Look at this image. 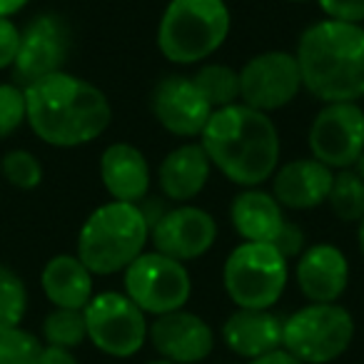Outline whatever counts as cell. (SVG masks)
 <instances>
[{"label":"cell","instance_id":"cell-1","mask_svg":"<svg viewBox=\"0 0 364 364\" xmlns=\"http://www.w3.org/2000/svg\"><path fill=\"white\" fill-rule=\"evenodd\" d=\"M26 90L28 125L53 147H80L110 127L112 107L92 82L60 70L41 77Z\"/></svg>","mask_w":364,"mask_h":364},{"label":"cell","instance_id":"cell-2","mask_svg":"<svg viewBox=\"0 0 364 364\" xmlns=\"http://www.w3.org/2000/svg\"><path fill=\"white\" fill-rule=\"evenodd\" d=\"M200 145L230 182L259 188L274 175L279 162V132L267 112L235 102L210 115Z\"/></svg>","mask_w":364,"mask_h":364},{"label":"cell","instance_id":"cell-3","mask_svg":"<svg viewBox=\"0 0 364 364\" xmlns=\"http://www.w3.org/2000/svg\"><path fill=\"white\" fill-rule=\"evenodd\" d=\"M297 65L302 87L322 102L364 97V28L324 18L299 36Z\"/></svg>","mask_w":364,"mask_h":364},{"label":"cell","instance_id":"cell-4","mask_svg":"<svg viewBox=\"0 0 364 364\" xmlns=\"http://www.w3.org/2000/svg\"><path fill=\"white\" fill-rule=\"evenodd\" d=\"M150 228L140 208L107 203L97 208L77 235V257L92 274L125 272L147 247Z\"/></svg>","mask_w":364,"mask_h":364},{"label":"cell","instance_id":"cell-5","mask_svg":"<svg viewBox=\"0 0 364 364\" xmlns=\"http://www.w3.org/2000/svg\"><path fill=\"white\" fill-rule=\"evenodd\" d=\"M230 28L225 0H170L157 26V48L175 65H195L223 48Z\"/></svg>","mask_w":364,"mask_h":364},{"label":"cell","instance_id":"cell-6","mask_svg":"<svg viewBox=\"0 0 364 364\" xmlns=\"http://www.w3.org/2000/svg\"><path fill=\"white\" fill-rule=\"evenodd\" d=\"M354 317L337 302H309L282 322V349L304 364H329L349 349Z\"/></svg>","mask_w":364,"mask_h":364},{"label":"cell","instance_id":"cell-7","mask_svg":"<svg viewBox=\"0 0 364 364\" xmlns=\"http://www.w3.org/2000/svg\"><path fill=\"white\" fill-rule=\"evenodd\" d=\"M287 259L264 242H242L223 267L228 297L240 309H272L287 289Z\"/></svg>","mask_w":364,"mask_h":364},{"label":"cell","instance_id":"cell-8","mask_svg":"<svg viewBox=\"0 0 364 364\" xmlns=\"http://www.w3.org/2000/svg\"><path fill=\"white\" fill-rule=\"evenodd\" d=\"M122 284L127 297L152 317L182 309L193 294V277L185 262H177L155 250L142 252L135 262H130V267L122 272Z\"/></svg>","mask_w":364,"mask_h":364},{"label":"cell","instance_id":"cell-9","mask_svg":"<svg viewBox=\"0 0 364 364\" xmlns=\"http://www.w3.org/2000/svg\"><path fill=\"white\" fill-rule=\"evenodd\" d=\"M87 339L102 354L127 359L147 342V314L125 292H100L82 309Z\"/></svg>","mask_w":364,"mask_h":364},{"label":"cell","instance_id":"cell-10","mask_svg":"<svg viewBox=\"0 0 364 364\" xmlns=\"http://www.w3.org/2000/svg\"><path fill=\"white\" fill-rule=\"evenodd\" d=\"M240 102L259 112H274L289 105L302 90V73H299L294 53L267 50L250 58L240 68Z\"/></svg>","mask_w":364,"mask_h":364},{"label":"cell","instance_id":"cell-11","mask_svg":"<svg viewBox=\"0 0 364 364\" xmlns=\"http://www.w3.org/2000/svg\"><path fill=\"white\" fill-rule=\"evenodd\" d=\"M312 157L329 170H349L364 155V110L357 102H327L309 127Z\"/></svg>","mask_w":364,"mask_h":364},{"label":"cell","instance_id":"cell-12","mask_svg":"<svg viewBox=\"0 0 364 364\" xmlns=\"http://www.w3.org/2000/svg\"><path fill=\"white\" fill-rule=\"evenodd\" d=\"M70 53V31L65 21L55 13H46L28 23L21 31V48L13 63V82L28 87L41 77L60 73Z\"/></svg>","mask_w":364,"mask_h":364},{"label":"cell","instance_id":"cell-13","mask_svg":"<svg viewBox=\"0 0 364 364\" xmlns=\"http://www.w3.org/2000/svg\"><path fill=\"white\" fill-rule=\"evenodd\" d=\"M215 240H218V223L208 210L195 205L165 210V215L150 228L152 250L177 262L200 259L213 250Z\"/></svg>","mask_w":364,"mask_h":364},{"label":"cell","instance_id":"cell-14","mask_svg":"<svg viewBox=\"0 0 364 364\" xmlns=\"http://www.w3.org/2000/svg\"><path fill=\"white\" fill-rule=\"evenodd\" d=\"M152 115L162 130L175 137H200L208 125L213 107L198 90L193 77L167 75L152 90Z\"/></svg>","mask_w":364,"mask_h":364},{"label":"cell","instance_id":"cell-15","mask_svg":"<svg viewBox=\"0 0 364 364\" xmlns=\"http://www.w3.org/2000/svg\"><path fill=\"white\" fill-rule=\"evenodd\" d=\"M147 339L160 359L175 364H200L215 349V334L210 324L185 307L152 319L147 327Z\"/></svg>","mask_w":364,"mask_h":364},{"label":"cell","instance_id":"cell-16","mask_svg":"<svg viewBox=\"0 0 364 364\" xmlns=\"http://www.w3.org/2000/svg\"><path fill=\"white\" fill-rule=\"evenodd\" d=\"M297 287L309 302H339L349 287V262L337 245L317 242L297 257Z\"/></svg>","mask_w":364,"mask_h":364},{"label":"cell","instance_id":"cell-17","mask_svg":"<svg viewBox=\"0 0 364 364\" xmlns=\"http://www.w3.org/2000/svg\"><path fill=\"white\" fill-rule=\"evenodd\" d=\"M332 180L334 170L314 157L292 160L274 170L272 198L282 205V210H314L327 203Z\"/></svg>","mask_w":364,"mask_h":364},{"label":"cell","instance_id":"cell-18","mask_svg":"<svg viewBox=\"0 0 364 364\" xmlns=\"http://www.w3.org/2000/svg\"><path fill=\"white\" fill-rule=\"evenodd\" d=\"M100 180L115 203L137 205L150 195L147 157L130 142H115L100 157Z\"/></svg>","mask_w":364,"mask_h":364},{"label":"cell","instance_id":"cell-19","mask_svg":"<svg viewBox=\"0 0 364 364\" xmlns=\"http://www.w3.org/2000/svg\"><path fill=\"white\" fill-rule=\"evenodd\" d=\"M282 317L272 309H240L223 324V339L230 352L237 357L252 359L282 349Z\"/></svg>","mask_w":364,"mask_h":364},{"label":"cell","instance_id":"cell-20","mask_svg":"<svg viewBox=\"0 0 364 364\" xmlns=\"http://www.w3.org/2000/svg\"><path fill=\"white\" fill-rule=\"evenodd\" d=\"M210 170H213V162H210L208 152L203 150V145L185 142L160 162L157 182H160V190L167 200L190 203L208 188Z\"/></svg>","mask_w":364,"mask_h":364},{"label":"cell","instance_id":"cell-21","mask_svg":"<svg viewBox=\"0 0 364 364\" xmlns=\"http://www.w3.org/2000/svg\"><path fill=\"white\" fill-rule=\"evenodd\" d=\"M230 220L245 242L264 245H272L287 223L282 205L272 198V193H264L259 188H245L232 200Z\"/></svg>","mask_w":364,"mask_h":364},{"label":"cell","instance_id":"cell-22","mask_svg":"<svg viewBox=\"0 0 364 364\" xmlns=\"http://www.w3.org/2000/svg\"><path fill=\"white\" fill-rule=\"evenodd\" d=\"M41 284L55 307L85 309L92 299V272L77 255H58L43 267Z\"/></svg>","mask_w":364,"mask_h":364},{"label":"cell","instance_id":"cell-23","mask_svg":"<svg viewBox=\"0 0 364 364\" xmlns=\"http://www.w3.org/2000/svg\"><path fill=\"white\" fill-rule=\"evenodd\" d=\"M193 82L213 110L240 102V73L223 63H205L193 75Z\"/></svg>","mask_w":364,"mask_h":364},{"label":"cell","instance_id":"cell-24","mask_svg":"<svg viewBox=\"0 0 364 364\" xmlns=\"http://www.w3.org/2000/svg\"><path fill=\"white\" fill-rule=\"evenodd\" d=\"M327 203L342 223H359L364 218V177L349 170L334 172Z\"/></svg>","mask_w":364,"mask_h":364},{"label":"cell","instance_id":"cell-25","mask_svg":"<svg viewBox=\"0 0 364 364\" xmlns=\"http://www.w3.org/2000/svg\"><path fill=\"white\" fill-rule=\"evenodd\" d=\"M43 337L50 347L75 349L87 339V324L82 309L55 307L43 322Z\"/></svg>","mask_w":364,"mask_h":364},{"label":"cell","instance_id":"cell-26","mask_svg":"<svg viewBox=\"0 0 364 364\" xmlns=\"http://www.w3.org/2000/svg\"><path fill=\"white\" fill-rule=\"evenodd\" d=\"M28 309V289L11 267L0 264V332L18 327Z\"/></svg>","mask_w":364,"mask_h":364},{"label":"cell","instance_id":"cell-27","mask_svg":"<svg viewBox=\"0 0 364 364\" xmlns=\"http://www.w3.org/2000/svg\"><path fill=\"white\" fill-rule=\"evenodd\" d=\"M41 354L43 342L21 324L0 332V364H38Z\"/></svg>","mask_w":364,"mask_h":364},{"label":"cell","instance_id":"cell-28","mask_svg":"<svg viewBox=\"0 0 364 364\" xmlns=\"http://www.w3.org/2000/svg\"><path fill=\"white\" fill-rule=\"evenodd\" d=\"M3 175L18 190H36L43 182V165L33 152L11 150L3 157Z\"/></svg>","mask_w":364,"mask_h":364},{"label":"cell","instance_id":"cell-29","mask_svg":"<svg viewBox=\"0 0 364 364\" xmlns=\"http://www.w3.org/2000/svg\"><path fill=\"white\" fill-rule=\"evenodd\" d=\"M26 120V90L16 82H3L0 85V137L13 135Z\"/></svg>","mask_w":364,"mask_h":364},{"label":"cell","instance_id":"cell-30","mask_svg":"<svg viewBox=\"0 0 364 364\" xmlns=\"http://www.w3.org/2000/svg\"><path fill=\"white\" fill-rule=\"evenodd\" d=\"M317 6L332 21L359 23V26L364 21V0H317Z\"/></svg>","mask_w":364,"mask_h":364},{"label":"cell","instance_id":"cell-31","mask_svg":"<svg viewBox=\"0 0 364 364\" xmlns=\"http://www.w3.org/2000/svg\"><path fill=\"white\" fill-rule=\"evenodd\" d=\"M272 247L282 255L284 259H292V257H299L307 247V240H304V232L299 225L294 223H284V228L279 230L277 240L272 242Z\"/></svg>","mask_w":364,"mask_h":364},{"label":"cell","instance_id":"cell-32","mask_svg":"<svg viewBox=\"0 0 364 364\" xmlns=\"http://www.w3.org/2000/svg\"><path fill=\"white\" fill-rule=\"evenodd\" d=\"M21 48V31L11 18H0V70L13 68Z\"/></svg>","mask_w":364,"mask_h":364},{"label":"cell","instance_id":"cell-33","mask_svg":"<svg viewBox=\"0 0 364 364\" xmlns=\"http://www.w3.org/2000/svg\"><path fill=\"white\" fill-rule=\"evenodd\" d=\"M38 364H77V359L73 357V349H63V347H43L41 362Z\"/></svg>","mask_w":364,"mask_h":364},{"label":"cell","instance_id":"cell-34","mask_svg":"<svg viewBox=\"0 0 364 364\" xmlns=\"http://www.w3.org/2000/svg\"><path fill=\"white\" fill-rule=\"evenodd\" d=\"M250 364H304V362H299L297 357H292V354L284 352V349H274V352L264 354V357L252 359Z\"/></svg>","mask_w":364,"mask_h":364},{"label":"cell","instance_id":"cell-35","mask_svg":"<svg viewBox=\"0 0 364 364\" xmlns=\"http://www.w3.org/2000/svg\"><path fill=\"white\" fill-rule=\"evenodd\" d=\"M31 0H0V18H11L13 13L23 11Z\"/></svg>","mask_w":364,"mask_h":364},{"label":"cell","instance_id":"cell-36","mask_svg":"<svg viewBox=\"0 0 364 364\" xmlns=\"http://www.w3.org/2000/svg\"><path fill=\"white\" fill-rule=\"evenodd\" d=\"M359 228H357V242H359V252L364 255V218L359 220Z\"/></svg>","mask_w":364,"mask_h":364},{"label":"cell","instance_id":"cell-37","mask_svg":"<svg viewBox=\"0 0 364 364\" xmlns=\"http://www.w3.org/2000/svg\"><path fill=\"white\" fill-rule=\"evenodd\" d=\"M352 170H354V172H357V175H362V177H364V155H362V157H359V160H357V162H354V167H352Z\"/></svg>","mask_w":364,"mask_h":364},{"label":"cell","instance_id":"cell-38","mask_svg":"<svg viewBox=\"0 0 364 364\" xmlns=\"http://www.w3.org/2000/svg\"><path fill=\"white\" fill-rule=\"evenodd\" d=\"M147 364H175V362H167V359H155V362H147Z\"/></svg>","mask_w":364,"mask_h":364},{"label":"cell","instance_id":"cell-39","mask_svg":"<svg viewBox=\"0 0 364 364\" xmlns=\"http://www.w3.org/2000/svg\"><path fill=\"white\" fill-rule=\"evenodd\" d=\"M287 3H307V0H287Z\"/></svg>","mask_w":364,"mask_h":364}]
</instances>
